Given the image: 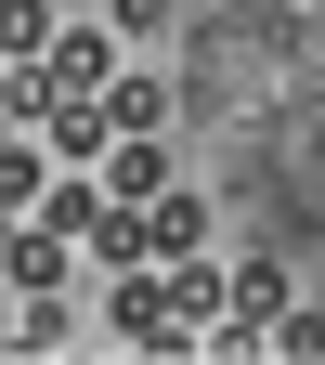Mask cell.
<instances>
[{
  "label": "cell",
  "instance_id": "9c48e42d",
  "mask_svg": "<svg viewBox=\"0 0 325 365\" xmlns=\"http://www.w3.org/2000/svg\"><path fill=\"white\" fill-rule=\"evenodd\" d=\"M260 352H287V365H325V300H287L260 327Z\"/></svg>",
  "mask_w": 325,
  "mask_h": 365
},
{
  "label": "cell",
  "instance_id": "7a4b0ae2",
  "mask_svg": "<svg viewBox=\"0 0 325 365\" xmlns=\"http://www.w3.org/2000/svg\"><path fill=\"white\" fill-rule=\"evenodd\" d=\"M105 78H117V26H53V53H39V91H53V105H91Z\"/></svg>",
  "mask_w": 325,
  "mask_h": 365
},
{
  "label": "cell",
  "instance_id": "30bf717a",
  "mask_svg": "<svg viewBox=\"0 0 325 365\" xmlns=\"http://www.w3.org/2000/svg\"><path fill=\"white\" fill-rule=\"evenodd\" d=\"M105 26H117V39H156V26H169V0H105Z\"/></svg>",
  "mask_w": 325,
  "mask_h": 365
},
{
  "label": "cell",
  "instance_id": "52a82bcc",
  "mask_svg": "<svg viewBox=\"0 0 325 365\" xmlns=\"http://www.w3.org/2000/svg\"><path fill=\"white\" fill-rule=\"evenodd\" d=\"M221 313H235V327H273V313H287V274H273V261H235V274H221Z\"/></svg>",
  "mask_w": 325,
  "mask_h": 365
},
{
  "label": "cell",
  "instance_id": "8992f818",
  "mask_svg": "<svg viewBox=\"0 0 325 365\" xmlns=\"http://www.w3.org/2000/svg\"><path fill=\"white\" fill-rule=\"evenodd\" d=\"M78 261L130 274V261H144V209H130V196H105V209H91V235H78Z\"/></svg>",
  "mask_w": 325,
  "mask_h": 365
},
{
  "label": "cell",
  "instance_id": "7c38bea8",
  "mask_svg": "<svg viewBox=\"0 0 325 365\" xmlns=\"http://www.w3.org/2000/svg\"><path fill=\"white\" fill-rule=\"evenodd\" d=\"M14 222H26V209H0V235H14Z\"/></svg>",
  "mask_w": 325,
  "mask_h": 365
},
{
  "label": "cell",
  "instance_id": "8fae6325",
  "mask_svg": "<svg viewBox=\"0 0 325 365\" xmlns=\"http://www.w3.org/2000/svg\"><path fill=\"white\" fill-rule=\"evenodd\" d=\"M0 352H14V300H0Z\"/></svg>",
  "mask_w": 325,
  "mask_h": 365
},
{
  "label": "cell",
  "instance_id": "3957f363",
  "mask_svg": "<svg viewBox=\"0 0 325 365\" xmlns=\"http://www.w3.org/2000/svg\"><path fill=\"white\" fill-rule=\"evenodd\" d=\"M196 248H208V196L156 182V196H144V261H196Z\"/></svg>",
  "mask_w": 325,
  "mask_h": 365
},
{
  "label": "cell",
  "instance_id": "5b68a950",
  "mask_svg": "<svg viewBox=\"0 0 325 365\" xmlns=\"http://www.w3.org/2000/svg\"><path fill=\"white\" fill-rule=\"evenodd\" d=\"M91 105H105V144H117V130H156V118H169V78H144V66H117L105 91H91Z\"/></svg>",
  "mask_w": 325,
  "mask_h": 365
},
{
  "label": "cell",
  "instance_id": "6da1fadb",
  "mask_svg": "<svg viewBox=\"0 0 325 365\" xmlns=\"http://www.w3.org/2000/svg\"><path fill=\"white\" fill-rule=\"evenodd\" d=\"M169 327H182V313H169V274H156V261L105 274V339H117V352H169Z\"/></svg>",
  "mask_w": 325,
  "mask_h": 365
},
{
  "label": "cell",
  "instance_id": "277c9868",
  "mask_svg": "<svg viewBox=\"0 0 325 365\" xmlns=\"http://www.w3.org/2000/svg\"><path fill=\"white\" fill-rule=\"evenodd\" d=\"M91 182H105V196H130V209H144L156 182H169V157H156V130H117V144L91 157Z\"/></svg>",
  "mask_w": 325,
  "mask_h": 365
},
{
  "label": "cell",
  "instance_id": "ba28073f",
  "mask_svg": "<svg viewBox=\"0 0 325 365\" xmlns=\"http://www.w3.org/2000/svg\"><path fill=\"white\" fill-rule=\"evenodd\" d=\"M53 0H0V66H39V53H53Z\"/></svg>",
  "mask_w": 325,
  "mask_h": 365
}]
</instances>
